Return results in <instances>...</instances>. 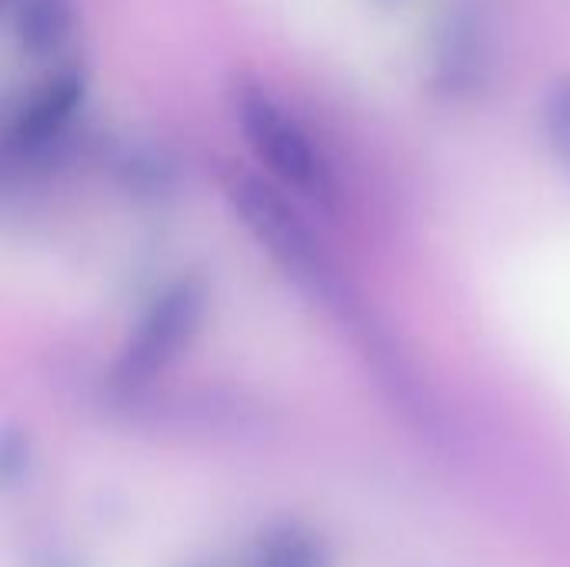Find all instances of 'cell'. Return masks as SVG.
I'll list each match as a JSON object with an SVG mask.
<instances>
[{
	"mask_svg": "<svg viewBox=\"0 0 570 567\" xmlns=\"http://www.w3.org/2000/svg\"><path fill=\"white\" fill-rule=\"evenodd\" d=\"M207 304H210V287L200 274L177 277L170 287H164L137 321L134 334L127 338L114 364V388L124 394L144 391L170 364H177L180 354L200 334Z\"/></svg>",
	"mask_w": 570,
	"mask_h": 567,
	"instance_id": "6da1fadb",
	"label": "cell"
},
{
	"mask_svg": "<svg viewBox=\"0 0 570 567\" xmlns=\"http://www.w3.org/2000/svg\"><path fill=\"white\" fill-rule=\"evenodd\" d=\"M234 110L250 150L281 184L314 201L331 197V170L324 164V154L317 150L304 124L271 90L244 80L234 94Z\"/></svg>",
	"mask_w": 570,
	"mask_h": 567,
	"instance_id": "7a4b0ae2",
	"label": "cell"
},
{
	"mask_svg": "<svg viewBox=\"0 0 570 567\" xmlns=\"http://www.w3.org/2000/svg\"><path fill=\"white\" fill-rule=\"evenodd\" d=\"M227 197L240 224L294 281H301L317 294L331 291V271L311 224L274 184H267L250 170H234L227 177Z\"/></svg>",
	"mask_w": 570,
	"mask_h": 567,
	"instance_id": "3957f363",
	"label": "cell"
},
{
	"mask_svg": "<svg viewBox=\"0 0 570 567\" xmlns=\"http://www.w3.org/2000/svg\"><path fill=\"white\" fill-rule=\"evenodd\" d=\"M434 87L448 97H474L488 87L491 77V43L484 20L471 0H458L444 20H438L434 57H431Z\"/></svg>",
	"mask_w": 570,
	"mask_h": 567,
	"instance_id": "277c9868",
	"label": "cell"
},
{
	"mask_svg": "<svg viewBox=\"0 0 570 567\" xmlns=\"http://www.w3.org/2000/svg\"><path fill=\"white\" fill-rule=\"evenodd\" d=\"M83 94H87V84H83V74L77 67L53 70L30 94V100L20 107V114L13 120V137L23 147H43V144H50L77 117V110L83 104Z\"/></svg>",
	"mask_w": 570,
	"mask_h": 567,
	"instance_id": "5b68a950",
	"label": "cell"
},
{
	"mask_svg": "<svg viewBox=\"0 0 570 567\" xmlns=\"http://www.w3.org/2000/svg\"><path fill=\"white\" fill-rule=\"evenodd\" d=\"M73 0H20L13 17L17 43L33 60H53L73 37Z\"/></svg>",
	"mask_w": 570,
	"mask_h": 567,
	"instance_id": "8992f818",
	"label": "cell"
},
{
	"mask_svg": "<svg viewBox=\"0 0 570 567\" xmlns=\"http://www.w3.org/2000/svg\"><path fill=\"white\" fill-rule=\"evenodd\" d=\"M250 567H331V555L317 531L297 521H281L257 538Z\"/></svg>",
	"mask_w": 570,
	"mask_h": 567,
	"instance_id": "52a82bcc",
	"label": "cell"
},
{
	"mask_svg": "<svg viewBox=\"0 0 570 567\" xmlns=\"http://www.w3.org/2000/svg\"><path fill=\"white\" fill-rule=\"evenodd\" d=\"M544 130L558 157L570 167V77H561L548 94H544Z\"/></svg>",
	"mask_w": 570,
	"mask_h": 567,
	"instance_id": "ba28073f",
	"label": "cell"
},
{
	"mask_svg": "<svg viewBox=\"0 0 570 567\" xmlns=\"http://www.w3.org/2000/svg\"><path fill=\"white\" fill-rule=\"evenodd\" d=\"M27 471H30V441H27V434L17 431V428L0 431V491L20 485Z\"/></svg>",
	"mask_w": 570,
	"mask_h": 567,
	"instance_id": "9c48e42d",
	"label": "cell"
}]
</instances>
